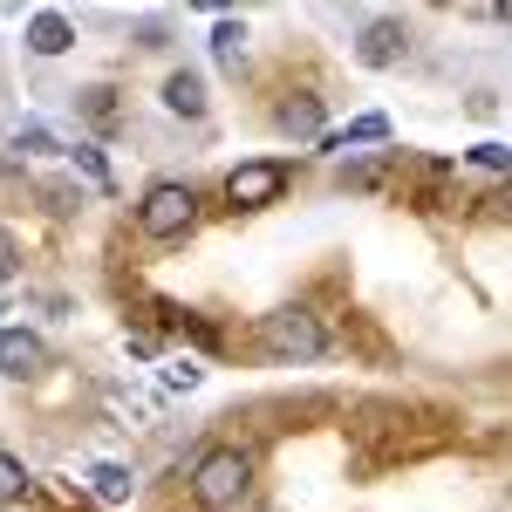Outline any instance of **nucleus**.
<instances>
[{
    "label": "nucleus",
    "mask_w": 512,
    "mask_h": 512,
    "mask_svg": "<svg viewBox=\"0 0 512 512\" xmlns=\"http://www.w3.org/2000/svg\"><path fill=\"white\" fill-rule=\"evenodd\" d=\"M472 164H478V171H512V151H506V144H478Z\"/></svg>",
    "instance_id": "nucleus-15"
},
{
    "label": "nucleus",
    "mask_w": 512,
    "mask_h": 512,
    "mask_svg": "<svg viewBox=\"0 0 512 512\" xmlns=\"http://www.w3.org/2000/svg\"><path fill=\"white\" fill-rule=\"evenodd\" d=\"M280 130H287V137H321V103H315V96L280 103Z\"/></svg>",
    "instance_id": "nucleus-10"
},
{
    "label": "nucleus",
    "mask_w": 512,
    "mask_h": 512,
    "mask_svg": "<svg viewBox=\"0 0 512 512\" xmlns=\"http://www.w3.org/2000/svg\"><path fill=\"white\" fill-rule=\"evenodd\" d=\"M164 383H171V390H192L198 369H192V362H178V369H164Z\"/></svg>",
    "instance_id": "nucleus-17"
},
{
    "label": "nucleus",
    "mask_w": 512,
    "mask_h": 512,
    "mask_svg": "<svg viewBox=\"0 0 512 512\" xmlns=\"http://www.w3.org/2000/svg\"><path fill=\"white\" fill-rule=\"evenodd\" d=\"M280 185H287V171H280V164H239L233 178H226V198H233L239 212H253V205H274Z\"/></svg>",
    "instance_id": "nucleus-4"
},
{
    "label": "nucleus",
    "mask_w": 512,
    "mask_h": 512,
    "mask_svg": "<svg viewBox=\"0 0 512 512\" xmlns=\"http://www.w3.org/2000/svg\"><path fill=\"white\" fill-rule=\"evenodd\" d=\"M246 485H253V458H246V451H205L198 472H192V492H198V506H205V512L239 506Z\"/></svg>",
    "instance_id": "nucleus-1"
},
{
    "label": "nucleus",
    "mask_w": 512,
    "mask_h": 512,
    "mask_svg": "<svg viewBox=\"0 0 512 512\" xmlns=\"http://www.w3.org/2000/svg\"><path fill=\"white\" fill-rule=\"evenodd\" d=\"M35 369H41V335L0 328V376H35Z\"/></svg>",
    "instance_id": "nucleus-5"
},
{
    "label": "nucleus",
    "mask_w": 512,
    "mask_h": 512,
    "mask_svg": "<svg viewBox=\"0 0 512 512\" xmlns=\"http://www.w3.org/2000/svg\"><path fill=\"white\" fill-rule=\"evenodd\" d=\"M14 499H28V465L0 451V506H14Z\"/></svg>",
    "instance_id": "nucleus-12"
},
{
    "label": "nucleus",
    "mask_w": 512,
    "mask_h": 512,
    "mask_svg": "<svg viewBox=\"0 0 512 512\" xmlns=\"http://www.w3.org/2000/svg\"><path fill=\"white\" fill-rule=\"evenodd\" d=\"M82 117H89V123H117V103H110V89H82Z\"/></svg>",
    "instance_id": "nucleus-14"
},
{
    "label": "nucleus",
    "mask_w": 512,
    "mask_h": 512,
    "mask_svg": "<svg viewBox=\"0 0 512 512\" xmlns=\"http://www.w3.org/2000/svg\"><path fill=\"white\" fill-rule=\"evenodd\" d=\"M69 21H62V14H35V21H28V48H35V55H62V48H69Z\"/></svg>",
    "instance_id": "nucleus-9"
},
{
    "label": "nucleus",
    "mask_w": 512,
    "mask_h": 512,
    "mask_svg": "<svg viewBox=\"0 0 512 512\" xmlns=\"http://www.w3.org/2000/svg\"><path fill=\"white\" fill-rule=\"evenodd\" d=\"M192 219H198L192 185H151V192H144V205H137V226H144L151 239H178V233H192Z\"/></svg>",
    "instance_id": "nucleus-3"
},
{
    "label": "nucleus",
    "mask_w": 512,
    "mask_h": 512,
    "mask_svg": "<svg viewBox=\"0 0 512 512\" xmlns=\"http://www.w3.org/2000/svg\"><path fill=\"white\" fill-rule=\"evenodd\" d=\"M7 274H14V239L0 233V280H7Z\"/></svg>",
    "instance_id": "nucleus-19"
},
{
    "label": "nucleus",
    "mask_w": 512,
    "mask_h": 512,
    "mask_svg": "<svg viewBox=\"0 0 512 512\" xmlns=\"http://www.w3.org/2000/svg\"><path fill=\"white\" fill-rule=\"evenodd\" d=\"M260 342H267L280 362H315L328 335H321V321L308 315V308H280V315L260 321Z\"/></svg>",
    "instance_id": "nucleus-2"
},
{
    "label": "nucleus",
    "mask_w": 512,
    "mask_h": 512,
    "mask_svg": "<svg viewBox=\"0 0 512 512\" xmlns=\"http://www.w3.org/2000/svg\"><path fill=\"white\" fill-rule=\"evenodd\" d=\"M76 164H82V171H89V178H96V185H103V192H110V164L96 158V151H89V144H82V151H76Z\"/></svg>",
    "instance_id": "nucleus-16"
},
{
    "label": "nucleus",
    "mask_w": 512,
    "mask_h": 512,
    "mask_svg": "<svg viewBox=\"0 0 512 512\" xmlns=\"http://www.w3.org/2000/svg\"><path fill=\"white\" fill-rule=\"evenodd\" d=\"M383 137H390V117H376V110H369V117H355V123H349V137H321V151H349V144H383Z\"/></svg>",
    "instance_id": "nucleus-11"
},
{
    "label": "nucleus",
    "mask_w": 512,
    "mask_h": 512,
    "mask_svg": "<svg viewBox=\"0 0 512 512\" xmlns=\"http://www.w3.org/2000/svg\"><path fill=\"white\" fill-rule=\"evenodd\" d=\"M212 55H219L226 69H239V55H246V35H239V21H219V28H212Z\"/></svg>",
    "instance_id": "nucleus-13"
},
{
    "label": "nucleus",
    "mask_w": 512,
    "mask_h": 512,
    "mask_svg": "<svg viewBox=\"0 0 512 512\" xmlns=\"http://www.w3.org/2000/svg\"><path fill=\"white\" fill-rule=\"evenodd\" d=\"M21 151H55V137H48V130H35V123H28V130H21Z\"/></svg>",
    "instance_id": "nucleus-18"
},
{
    "label": "nucleus",
    "mask_w": 512,
    "mask_h": 512,
    "mask_svg": "<svg viewBox=\"0 0 512 512\" xmlns=\"http://www.w3.org/2000/svg\"><path fill=\"white\" fill-rule=\"evenodd\" d=\"M89 492H96L103 506H130V492H137V478L123 472V465H89Z\"/></svg>",
    "instance_id": "nucleus-8"
},
{
    "label": "nucleus",
    "mask_w": 512,
    "mask_h": 512,
    "mask_svg": "<svg viewBox=\"0 0 512 512\" xmlns=\"http://www.w3.org/2000/svg\"><path fill=\"white\" fill-rule=\"evenodd\" d=\"M396 55H403V28H396V21H369V28H362V62H369V69H390Z\"/></svg>",
    "instance_id": "nucleus-6"
},
{
    "label": "nucleus",
    "mask_w": 512,
    "mask_h": 512,
    "mask_svg": "<svg viewBox=\"0 0 512 512\" xmlns=\"http://www.w3.org/2000/svg\"><path fill=\"white\" fill-rule=\"evenodd\" d=\"M164 110H171V117H205V82H198L192 69H178V76L164 82Z\"/></svg>",
    "instance_id": "nucleus-7"
}]
</instances>
